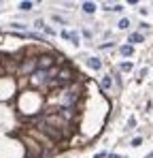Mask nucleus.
Returning <instances> with one entry per match:
<instances>
[{"mask_svg": "<svg viewBox=\"0 0 153 158\" xmlns=\"http://www.w3.org/2000/svg\"><path fill=\"white\" fill-rule=\"evenodd\" d=\"M51 66H53V58H51V56H40V58L36 60V69H38V71H45V73H47Z\"/></svg>", "mask_w": 153, "mask_h": 158, "instance_id": "obj_1", "label": "nucleus"}, {"mask_svg": "<svg viewBox=\"0 0 153 158\" xmlns=\"http://www.w3.org/2000/svg\"><path fill=\"white\" fill-rule=\"evenodd\" d=\"M87 66H89V69H94V71H98L100 66H102V62H100L98 58H89V60H87Z\"/></svg>", "mask_w": 153, "mask_h": 158, "instance_id": "obj_2", "label": "nucleus"}, {"mask_svg": "<svg viewBox=\"0 0 153 158\" xmlns=\"http://www.w3.org/2000/svg\"><path fill=\"white\" fill-rule=\"evenodd\" d=\"M32 69H36V60H30V62H26V64L21 66L23 73H28V71H32Z\"/></svg>", "mask_w": 153, "mask_h": 158, "instance_id": "obj_3", "label": "nucleus"}, {"mask_svg": "<svg viewBox=\"0 0 153 158\" xmlns=\"http://www.w3.org/2000/svg\"><path fill=\"white\" fill-rule=\"evenodd\" d=\"M81 9H83L85 13H94V11H96V5H94V2H83Z\"/></svg>", "mask_w": 153, "mask_h": 158, "instance_id": "obj_4", "label": "nucleus"}, {"mask_svg": "<svg viewBox=\"0 0 153 158\" xmlns=\"http://www.w3.org/2000/svg\"><path fill=\"white\" fill-rule=\"evenodd\" d=\"M130 43H142V34L140 32H132L130 34Z\"/></svg>", "mask_w": 153, "mask_h": 158, "instance_id": "obj_5", "label": "nucleus"}, {"mask_svg": "<svg viewBox=\"0 0 153 158\" xmlns=\"http://www.w3.org/2000/svg\"><path fill=\"white\" fill-rule=\"evenodd\" d=\"M132 45H123V47H121V56H132Z\"/></svg>", "mask_w": 153, "mask_h": 158, "instance_id": "obj_6", "label": "nucleus"}, {"mask_svg": "<svg viewBox=\"0 0 153 158\" xmlns=\"http://www.w3.org/2000/svg\"><path fill=\"white\" fill-rule=\"evenodd\" d=\"M111 85H113V81H111V77H109V75H106V77H104V79H102V88H104V90H109V88H111Z\"/></svg>", "mask_w": 153, "mask_h": 158, "instance_id": "obj_7", "label": "nucleus"}, {"mask_svg": "<svg viewBox=\"0 0 153 158\" xmlns=\"http://www.w3.org/2000/svg\"><path fill=\"white\" fill-rule=\"evenodd\" d=\"M32 7H34L32 2H21V5H19V9H21V11H30Z\"/></svg>", "mask_w": 153, "mask_h": 158, "instance_id": "obj_8", "label": "nucleus"}, {"mask_svg": "<svg viewBox=\"0 0 153 158\" xmlns=\"http://www.w3.org/2000/svg\"><path fill=\"white\" fill-rule=\"evenodd\" d=\"M117 26H119V28H121V30H125V28H128V26H130V21H128V19H125V17H123V19H121V21H119V24H117Z\"/></svg>", "mask_w": 153, "mask_h": 158, "instance_id": "obj_9", "label": "nucleus"}, {"mask_svg": "<svg viewBox=\"0 0 153 158\" xmlns=\"http://www.w3.org/2000/svg\"><path fill=\"white\" fill-rule=\"evenodd\" d=\"M121 71H132V64L130 62H123L121 64Z\"/></svg>", "mask_w": 153, "mask_h": 158, "instance_id": "obj_10", "label": "nucleus"}, {"mask_svg": "<svg viewBox=\"0 0 153 158\" xmlns=\"http://www.w3.org/2000/svg\"><path fill=\"white\" fill-rule=\"evenodd\" d=\"M140 143H142V139H140V137H136V139L132 141V145H140Z\"/></svg>", "mask_w": 153, "mask_h": 158, "instance_id": "obj_11", "label": "nucleus"}, {"mask_svg": "<svg viewBox=\"0 0 153 158\" xmlns=\"http://www.w3.org/2000/svg\"><path fill=\"white\" fill-rule=\"evenodd\" d=\"M111 158H125V156H115V154H113V156H111Z\"/></svg>", "mask_w": 153, "mask_h": 158, "instance_id": "obj_12", "label": "nucleus"}, {"mask_svg": "<svg viewBox=\"0 0 153 158\" xmlns=\"http://www.w3.org/2000/svg\"><path fill=\"white\" fill-rule=\"evenodd\" d=\"M147 158H153V152H151V154H149V156H147Z\"/></svg>", "mask_w": 153, "mask_h": 158, "instance_id": "obj_13", "label": "nucleus"}, {"mask_svg": "<svg viewBox=\"0 0 153 158\" xmlns=\"http://www.w3.org/2000/svg\"><path fill=\"white\" fill-rule=\"evenodd\" d=\"M28 158H34V156H28Z\"/></svg>", "mask_w": 153, "mask_h": 158, "instance_id": "obj_14", "label": "nucleus"}]
</instances>
